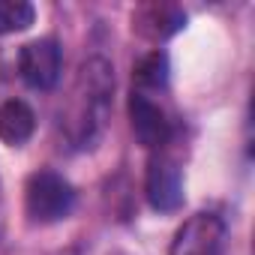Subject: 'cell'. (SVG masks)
Here are the masks:
<instances>
[{
	"instance_id": "obj_10",
	"label": "cell",
	"mask_w": 255,
	"mask_h": 255,
	"mask_svg": "<svg viewBox=\"0 0 255 255\" xmlns=\"http://www.w3.org/2000/svg\"><path fill=\"white\" fill-rule=\"evenodd\" d=\"M36 18V9L27 0H0V36L27 30Z\"/></svg>"
},
{
	"instance_id": "obj_8",
	"label": "cell",
	"mask_w": 255,
	"mask_h": 255,
	"mask_svg": "<svg viewBox=\"0 0 255 255\" xmlns=\"http://www.w3.org/2000/svg\"><path fill=\"white\" fill-rule=\"evenodd\" d=\"M33 129H36V117L21 99H9L0 105V141L3 144L18 147L33 135Z\"/></svg>"
},
{
	"instance_id": "obj_2",
	"label": "cell",
	"mask_w": 255,
	"mask_h": 255,
	"mask_svg": "<svg viewBox=\"0 0 255 255\" xmlns=\"http://www.w3.org/2000/svg\"><path fill=\"white\" fill-rule=\"evenodd\" d=\"M75 204V192L69 186V180H63L57 171H36L27 177V186H24V207H27V216L33 222H57L63 216H69Z\"/></svg>"
},
{
	"instance_id": "obj_5",
	"label": "cell",
	"mask_w": 255,
	"mask_h": 255,
	"mask_svg": "<svg viewBox=\"0 0 255 255\" xmlns=\"http://www.w3.org/2000/svg\"><path fill=\"white\" fill-rule=\"evenodd\" d=\"M21 78L36 90H51L60 78V48L54 39H33L18 57Z\"/></svg>"
},
{
	"instance_id": "obj_4",
	"label": "cell",
	"mask_w": 255,
	"mask_h": 255,
	"mask_svg": "<svg viewBox=\"0 0 255 255\" xmlns=\"http://www.w3.org/2000/svg\"><path fill=\"white\" fill-rule=\"evenodd\" d=\"M144 189H147V201L153 210L159 213H171L183 204V177H180V165L159 153L150 159L147 165V180H144Z\"/></svg>"
},
{
	"instance_id": "obj_7",
	"label": "cell",
	"mask_w": 255,
	"mask_h": 255,
	"mask_svg": "<svg viewBox=\"0 0 255 255\" xmlns=\"http://www.w3.org/2000/svg\"><path fill=\"white\" fill-rule=\"evenodd\" d=\"M183 24H186V15H183L177 6H168V3H150V6H141V9L132 15V27H135L144 39H150V42L168 39V36L177 33Z\"/></svg>"
},
{
	"instance_id": "obj_9",
	"label": "cell",
	"mask_w": 255,
	"mask_h": 255,
	"mask_svg": "<svg viewBox=\"0 0 255 255\" xmlns=\"http://www.w3.org/2000/svg\"><path fill=\"white\" fill-rule=\"evenodd\" d=\"M168 54L165 51H150L138 60L135 72H132V81L141 87V90H162L168 84ZM138 90V93H141Z\"/></svg>"
},
{
	"instance_id": "obj_3",
	"label": "cell",
	"mask_w": 255,
	"mask_h": 255,
	"mask_svg": "<svg viewBox=\"0 0 255 255\" xmlns=\"http://www.w3.org/2000/svg\"><path fill=\"white\" fill-rule=\"evenodd\" d=\"M222 243L225 222L213 213H195L177 228L168 255H222Z\"/></svg>"
},
{
	"instance_id": "obj_1",
	"label": "cell",
	"mask_w": 255,
	"mask_h": 255,
	"mask_svg": "<svg viewBox=\"0 0 255 255\" xmlns=\"http://www.w3.org/2000/svg\"><path fill=\"white\" fill-rule=\"evenodd\" d=\"M114 69L102 60L93 57L78 69V81L72 90V117L66 120V129L72 135L75 144H90L93 135L99 132L102 117H105V105L108 96L114 90Z\"/></svg>"
},
{
	"instance_id": "obj_6",
	"label": "cell",
	"mask_w": 255,
	"mask_h": 255,
	"mask_svg": "<svg viewBox=\"0 0 255 255\" xmlns=\"http://www.w3.org/2000/svg\"><path fill=\"white\" fill-rule=\"evenodd\" d=\"M129 123H132L138 144H144L150 150L162 147L171 138V120L165 117V111L138 90L129 96Z\"/></svg>"
}]
</instances>
